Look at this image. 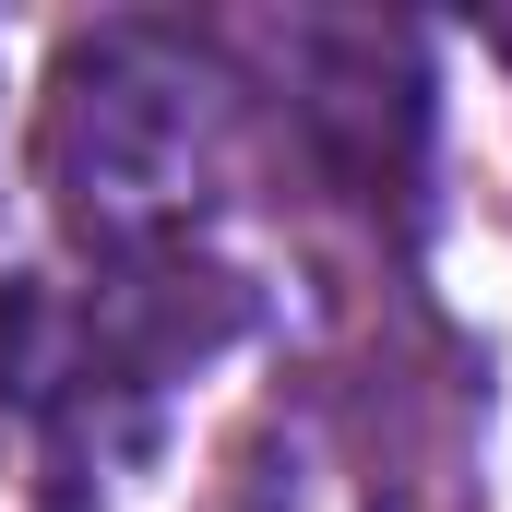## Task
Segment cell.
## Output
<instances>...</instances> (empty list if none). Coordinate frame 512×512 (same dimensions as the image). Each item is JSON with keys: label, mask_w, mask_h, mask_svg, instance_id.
Here are the masks:
<instances>
[{"label": "cell", "mask_w": 512, "mask_h": 512, "mask_svg": "<svg viewBox=\"0 0 512 512\" xmlns=\"http://www.w3.org/2000/svg\"><path fill=\"white\" fill-rule=\"evenodd\" d=\"M239 155V84L167 36V24H108L60 60V96L36 131V167L60 215L120 262H155L191 239V215L227 191Z\"/></svg>", "instance_id": "obj_1"}]
</instances>
